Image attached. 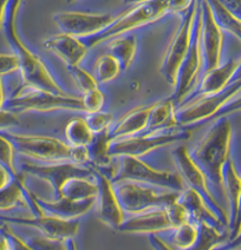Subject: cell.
Listing matches in <instances>:
<instances>
[{
    "instance_id": "cell-28",
    "label": "cell",
    "mask_w": 241,
    "mask_h": 250,
    "mask_svg": "<svg viewBox=\"0 0 241 250\" xmlns=\"http://www.w3.org/2000/svg\"><path fill=\"white\" fill-rule=\"evenodd\" d=\"M109 55L120 64L122 71H127L134 61L137 51V38L134 35H124L113 38L108 44Z\"/></svg>"
},
{
    "instance_id": "cell-50",
    "label": "cell",
    "mask_w": 241,
    "mask_h": 250,
    "mask_svg": "<svg viewBox=\"0 0 241 250\" xmlns=\"http://www.w3.org/2000/svg\"><path fill=\"white\" fill-rule=\"evenodd\" d=\"M6 6H7V1H0V30H2V25H4Z\"/></svg>"
},
{
    "instance_id": "cell-3",
    "label": "cell",
    "mask_w": 241,
    "mask_h": 250,
    "mask_svg": "<svg viewBox=\"0 0 241 250\" xmlns=\"http://www.w3.org/2000/svg\"><path fill=\"white\" fill-rule=\"evenodd\" d=\"M13 146L14 151L38 161L43 164L73 163L85 167L89 163V152L87 146L73 147L57 138L44 136L17 135L10 131H0Z\"/></svg>"
},
{
    "instance_id": "cell-37",
    "label": "cell",
    "mask_w": 241,
    "mask_h": 250,
    "mask_svg": "<svg viewBox=\"0 0 241 250\" xmlns=\"http://www.w3.org/2000/svg\"><path fill=\"white\" fill-rule=\"evenodd\" d=\"M32 250H67V241L52 240L37 235L24 240Z\"/></svg>"
},
{
    "instance_id": "cell-53",
    "label": "cell",
    "mask_w": 241,
    "mask_h": 250,
    "mask_svg": "<svg viewBox=\"0 0 241 250\" xmlns=\"http://www.w3.org/2000/svg\"><path fill=\"white\" fill-rule=\"evenodd\" d=\"M4 104H5V95H4V89H2L1 77H0V109H2Z\"/></svg>"
},
{
    "instance_id": "cell-35",
    "label": "cell",
    "mask_w": 241,
    "mask_h": 250,
    "mask_svg": "<svg viewBox=\"0 0 241 250\" xmlns=\"http://www.w3.org/2000/svg\"><path fill=\"white\" fill-rule=\"evenodd\" d=\"M84 121L93 135H97V133L108 131L112 126L113 116L109 112L98 111L93 113H87Z\"/></svg>"
},
{
    "instance_id": "cell-30",
    "label": "cell",
    "mask_w": 241,
    "mask_h": 250,
    "mask_svg": "<svg viewBox=\"0 0 241 250\" xmlns=\"http://www.w3.org/2000/svg\"><path fill=\"white\" fill-rule=\"evenodd\" d=\"M197 238L186 250H214L229 240V232H223L206 223L197 224Z\"/></svg>"
},
{
    "instance_id": "cell-20",
    "label": "cell",
    "mask_w": 241,
    "mask_h": 250,
    "mask_svg": "<svg viewBox=\"0 0 241 250\" xmlns=\"http://www.w3.org/2000/svg\"><path fill=\"white\" fill-rule=\"evenodd\" d=\"M44 47L62 59L67 67L79 66L88 53V47L81 39L67 35H56L44 42Z\"/></svg>"
},
{
    "instance_id": "cell-47",
    "label": "cell",
    "mask_w": 241,
    "mask_h": 250,
    "mask_svg": "<svg viewBox=\"0 0 241 250\" xmlns=\"http://www.w3.org/2000/svg\"><path fill=\"white\" fill-rule=\"evenodd\" d=\"M241 230V192H240V201H239V210H238V216H237V221H235L234 228L232 229L231 234H229V240H233L238 236V234L240 232Z\"/></svg>"
},
{
    "instance_id": "cell-45",
    "label": "cell",
    "mask_w": 241,
    "mask_h": 250,
    "mask_svg": "<svg viewBox=\"0 0 241 250\" xmlns=\"http://www.w3.org/2000/svg\"><path fill=\"white\" fill-rule=\"evenodd\" d=\"M240 247H241V230H240L239 234H238L237 237L233 238V240H231V241H227L225 244L218 247V248L214 250H237V249H239Z\"/></svg>"
},
{
    "instance_id": "cell-22",
    "label": "cell",
    "mask_w": 241,
    "mask_h": 250,
    "mask_svg": "<svg viewBox=\"0 0 241 250\" xmlns=\"http://www.w3.org/2000/svg\"><path fill=\"white\" fill-rule=\"evenodd\" d=\"M237 62L229 61L225 64L219 65V66L209 71V72L203 73L202 81H201L197 91L186 101H194L195 98L197 99L206 97V96L215 95V93H219L222 90H225L231 83V79L233 77L235 69H237Z\"/></svg>"
},
{
    "instance_id": "cell-1",
    "label": "cell",
    "mask_w": 241,
    "mask_h": 250,
    "mask_svg": "<svg viewBox=\"0 0 241 250\" xmlns=\"http://www.w3.org/2000/svg\"><path fill=\"white\" fill-rule=\"evenodd\" d=\"M213 122L211 129L197 146L189 151V156L205 176L213 197L222 207V203L227 204L222 172L229 158L232 125L227 117L217 118Z\"/></svg>"
},
{
    "instance_id": "cell-27",
    "label": "cell",
    "mask_w": 241,
    "mask_h": 250,
    "mask_svg": "<svg viewBox=\"0 0 241 250\" xmlns=\"http://www.w3.org/2000/svg\"><path fill=\"white\" fill-rule=\"evenodd\" d=\"M197 232V224L187 222L176 228L166 230L156 236L172 250H186L194 243Z\"/></svg>"
},
{
    "instance_id": "cell-24",
    "label": "cell",
    "mask_w": 241,
    "mask_h": 250,
    "mask_svg": "<svg viewBox=\"0 0 241 250\" xmlns=\"http://www.w3.org/2000/svg\"><path fill=\"white\" fill-rule=\"evenodd\" d=\"M223 190H225L227 206H228V229L231 234L237 221L238 210H239V201L241 192V177L238 175L235 167L231 158L226 162L222 172Z\"/></svg>"
},
{
    "instance_id": "cell-2",
    "label": "cell",
    "mask_w": 241,
    "mask_h": 250,
    "mask_svg": "<svg viewBox=\"0 0 241 250\" xmlns=\"http://www.w3.org/2000/svg\"><path fill=\"white\" fill-rule=\"evenodd\" d=\"M19 5H21L19 1H7L2 30L6 36L8 44L12 47L13 55L18 58L19 71L24 79L25 86L46 91V92L55 93V95L65 96L66 93L57 84L44 62L19 38L16 31V16Z\"/></svg>"
},
{
    "instance_id": "cell-36",
    "label": "cell",
    "mask_w": 241,
    "mask_h": 250,
    "mask_svg": "<svg viewBox=\"0 0 241 250\" xmlns=\"http://www.w3.org/2000/svg\"><path fill=\"white\" fill-rule=\"evenodd\" d=\"M82 104H83V111L87 113H93L102 111L107 102V97L102 90L93 89L89 92L83 93Z\"/></svg>"
},
{
    "instance_id": "cell-46",
    "label": "cell",
    "mask_w": 241,
    "mask_h": 250,
    "mask_svg": "<svg viewBox=\"0 0 241 250\" xmlns=\"http://www.w3.org/2000/svg\"><path fill=\"white\" fill-rule=\"evenodd\" d=\"M192 1H169V12L183 13Z\"/></svg>"
},
{
    "instance_id": "cell-49",
    "label": "cell",
    "mask_w": 241,
    "mask_h": 250,
    "mask_svg": "<svg viewBox=\"0 0 241 250\" xmlns=\"http://www.w3.org/2000/svg\"><path fill=\"white\" fill-rule=\"evenodd\" d=\"M11 182H12V178L10 177V175H8L4 169L0 167V191H1L2 189H5Z\"/></svg>"
},
{
    "instance_id": "cell-17",
    "label": "cell",
    "mask_w": 241,
    "mask_h": 250,
    "mask_svg": "<svg viewBox=\"0 0 241 250\" xmlns=\"http://www.w3.org/2000/svg\"><path fill=\"white\" fill-rule=\"evenodd\" d=\"M93 175L98 187V195L96 198L97 218L106 226L117 230L126 220V216L116 196L112 182L102 172L93 171Z\"/></svg>"
},
{
    "instance_id": "cell-19",
    "label": "cell",
    "mask_w": 241,
    "mask_h": 250,
    "mask_svg": "<svg viewBox=\"0 0 241 250\" xmlns=\"http://www.w3.org/2000/svg\"><path fill=\"white\" fill-rule=\"evenodd\" d=\"M36 202L43 215L58 218L63 221H76L91 210L96 206V198L75 202L66 198H58L55 201H45L36 196Z\"/></svg>"
},
{
    "instance_id": "cell-8",
    "label": "cell",
    "mask_w": 241,
    "mask_h": 250,
    "mask_svg": "<svg viewBox=\"0 0 241 250\" xmlns=\"http://www.w3.org/2000/svg\"><path fill=\"white\" fill-rule=\"evenodd\" d=\"M189 137H191V133L187 130H182L181 127L141 133V135L134 136V137L112 141L109 146V155L111 158H140L156 149L170 146V144L178 141H186Z\"/></svg>"
},
{
    "instance_id": "cell-33",
    "label": "cell",
    "mask_w": 241,
    "mask_h": 250,
    "mask_svg": "<svg viewBox=\"0 0 241 250\" xmlns=\"http://www.w3.org/2000/svg\"><path fill=\"white\" fill-rule=\"evenodd\" d=\"M209 5H211L214 21L218 26L221 28V31L231 33L241 42V22L227 12V10L220 1H209Z\"/></svg>"
},
{
    "instance_id": "cell-14",
    "label": "cell",
    "mask_w": 241,
    "mask_h": 250,
    "mask_svg": "<svg viewBox=\"0 0 241 250\" xmlns=\"http://www.w3.org/2000/svg\"><path fill=\"white\" fill-rule=\"evenodd\" d=\"M111 14L83 12H59L53 14V21L63 35L83 39L103 31L113 21Z\"/></svg>"
},
{
    "instance_id": "cell-26",
    "label": "cell",
    "mask_w": 241,
    "mask_h": 250,
    "mask_svg": "<svg viewBox=\"0 0 241 250\" xmlns=\"http://www.w3.org/2000/svg\"><path fill=\"white\" fill-rule=\"evenodd\" d=\"M175 111H176V107H175L172 98L152 104L148 124H147V129L143 133L162 131V130L177 127L176 122H175Z\"/></svg>"
},
{
    "instance_id": "cell-31",
    "label": "cell",
    "mask_w": 241,
    "mask_h": 250,
    "mask_svg": "<svg viewBox=\"0 0 241 250\" xmlns=\"http://www.w3.org/2000/svg\"><path fill=\"white\" fill-rule=\"evenodd\" d=\"M65 138L67 141V146L78 147L88 146L91 143L93 133L85 123L84 118H72L67 122L65 126Z\"/></svg>"
},
{
    "instance_id": "cell-15",
    "label": "cell",
    "mask_w": 241,
    "mask_h": 250,
    "mask_svg": "<svg viewBox=\"0 0 241 250\" xmlns=\"http://www.w3.org/2000/svg\"><path fill=\"white\" fill-rule=\"evenodd\" d=\"M202 12L201 25V53H202V72H209L220 65L223 45V33L214 21L209 1H200Z\"/></svg>"
},
{
    "instance_id": "cell-52",
    "label": "cell",
    "mask_w": 241,
    "mask_h": 250,
    "mask_svg": "<svg viewBox=\"0 0 241 250\" xmlns=\"http://www.w3.org/2000/svg\"><path fill=\"white\" fill-rule=\"evenodd\" d=\"M0 250H10L7 237L5 236V234L1 230H0Z\"/></svg>"
},
{
    "instance_id": "cell-41",
    "label": "cell",
    "mask_w": 241,
    "mask_h": 250,
    "mask_svg": "<svg viewBox=\"0 0 241 250\" xmlns=\"http://www.w3.org/2000/svg\"><path fill=\"white\" fill-rule=\"evenodd\" d=\"M19 71V62L14 55L0 53V77Z\"/></svg>"
},
{
    "instance_id": "cell-13",
    "label": "cell",
    "mask_w": 241,
    "mask_h": 250,
    "mask_svg": "<svg viewBox=\"0 0 241 250\" xmlns=\"http://www.w3.org/2000/svg\"><path fill=\"white\" fill-rule=\"evenodd\" d=\"M22 172L46 182L52 188L55 200H58L62 187L71 178H92L95 177L93 170L89 167L76 166L73 163L43 164L26 163L22 167Z\"/></svg>"
},
{
    "instance_id": "cell-38",
    "label": "cell",
    "mask_w": 241,
    "mask_h": 250,
    "mask_svg": "<svg viewBox=\"0 0 241 250\" xmlns=\"http://www.w3.org/2000/svg\"><path fill=\"white\" fill-rule=\"evenodd\" d=\"M67 70L70 71V75L75 81L76 85L78 86V89L82 92H89L93 89H97L98 85L96 83V81L93 79L92 75H90L89 72L82 69L79 66H73V67H67Z\"/></svg>"
},
{
    "instance_id": "cell-10",
    "label": "cell",
    "mask_w": 241,
    "mask_h": 250,
    "mask_svg": "<svg viewBox=\"0 0 241 250\" xmlns=\"http://www.w3.org/2000/svg\"><path fill=\"white\" fill-rule=\"evenodd\" d=\"M198 7V1H192L189 7L181 14L180 26L175 31V35L170 41L163 61L161 62L160 73L168 84L174 86L176 82L178 69L182 64L184 57L191 46L193 26Z\"/></svg>"
},
{
    "instance_id": "cell-21",
    "label": "cell",
    "mask_w": 241,
    "mask_h": 250,
    "mask_svg": "<svg viewBox=\"0 0 241 250\" xmlns=\"http://www.w3.org/2000/svg\"><path fill=\"white\" fill-rule=\"evenodd\" d=\"M177 202L183 207L184 210L188 215V221L193 224L197 223H206L213 228L220 230L223 232L227 231V229L222 223L218 220V217L209 210L208 207L203 202L202 198L198 196L197 192L193 191L192 189L187 188L184 191L181 192L177 197Z\"/></svg>"
},
{
    "instance_id": "cell-23",
    "label": "cell",
    "mask_w": 241,
    "mask_h": 250,
    "mask_svg": "<svg viewBox=\"0 0 241 250\" xmlns=\"http://www.w3.org/2000/svg\"><path fill=\"white\" fill-rule=\"evenodd\" d=\"M150 106L152 105L137 107V109L131 110L127 115H124L117 124L109 129L108 133H109L110 141L112 142L116 139L134 137V136L141 135L146 131Z\"/></svg>"
},
{
    "instance_id": "cell-16",
    "label": "cell",
    "mask_w": 241,
    "mask_h": 250,
    "mask_svg": "<svg viewBox=\"0 0 241 250\" xmlns=\"http://www.w3.org/2000/svg\"><path fill=\"white\" fill-rule=\"evenodd\" d=\"M0 223L16 224L30 227L38 230L42 236L58 241L73 240L79 230V221H63L50 216H32V217H17V216H1Z\"/></svg>"
},
{
    "instance_id": "cell-42",
    "label": "cell",
    "mask_w": 241,
    "mask_h": 250,
    "mask_svg": "<svg viewBox=\"0 0 241 250\" xmlns=\"http://www.w3.org/2000/svg\"><path fill=\"white\" fill-rule=\"evenodd\" d=\"M17 125H19V119L17 115L0 109V131H7V129L17 126Z\"/></svg>"
},
{
    "instance_id": "cell-40",
    "label": "cell",
    "mask_w": 241,
    "mask_h": 250,
    "mask_svg": "<svg viewBox=\"0 0 241 250\" xmlns=\"http://www.w3.org/2000/svg\"><path fill=\"white\" fill-rule=\"evenodd\" d=\"M0 230H1L5 234V236L7 237L10 250H32L22 238L14 234L10 227H8V224L0 223Z\"/></svg>"
},
{
    "instance_id": "cell-18",
    "label": "cell",
    "mask_w": 241,
    "mask_h": 250,
    "mask_svg": "<svg viewBox=\"0 0 241 250\" xmlns=\"http://www.w3.org/2000/svg\"><path fill=\"white\" fill-rule=\"evenodd\" d=\"M168 229H172V224L168 220L166 209H158L131 215L123 221L117 231L127 234L158 235Z\"/></svg>"
},
{
    "instance_id": "cell-34",
    "label": "cell",
    "mask_w": 241,
    "mask_h": 250,
    "mask_svg": "<svg viewBox=\"0 0 241 250\" xmlns=\"http://www.w3.org/2000/svg\"><path fill=\"white\" fill-rule=\"evenodd\" d=\"M14 152L16 151H14L10 142L0 135V167L4 169L10 175L13 182L25 188L26 186H25L24 180L19 175V172L17 171L16 166H14Z\"/></svg>"
},
{
    "instance_id": "cell-11",
    "label": "cell",
    "mask_w": 241,
    "mask_h": 250,
    "mask_svg": "<svg viewBox=\"0 0 241 250\" xmlns=\"http://www.w3.org/2000/svg\"><path fill=\"white\" fill-rule=\"evenodd\" d=\"M172 157L175 163V167L177 169V174L181 176L186 187L197 192L202 198L209 210L217 216L218 220L226 228H228V214L218 203L217 200L213 197L211 191H209V188L208 184H207L205 176L200 171V169L193 163L191 156H189L188 149L183 146H177L176 149L172 151Z\"/></svg>"
},
{
    "instance_id": "cell-51",
    "label": "cell",
    "mask_w": 241,
    "mask_h": 250,
    "mask_svg": "<svg viewBox=\"0 0 241 250\" xmlns=\"http://www.w3.org/2000/svg\"><path fill=\"white\" fill-rule=\"evenodd\" d=\"M237 82H241V62H238L237 65V69H235L234 73H233V77H232L231 79V83H237Z\"/></svg>"
},
{
    "instance_id": "cell-12",
    "label": "cell",
    "mask_w": 241,
    "mask_h": 250,
    "mask_svg": "<svg viewBox=\"0 0 241 250\" xmlns=\"http://www.w3.org/2000/svg\"><path fill=\"white\" fill-rule=\"evenodd\" d=\"M241 92V82L229 84L225 90L215 95L194 99L192 103L175 111V122L177 127L203 123L214 117L225 105Z\"/></svg>"
},
{
    "instance_id": "cell-5",
    "label": "cell",
    "mask_w": 241,
    "mask_h": 250,
    "mask_svg": "<svg viewBox=\"0 0 241 250\" xmlns=\"http://www.w3.org/2000/svg\"><path fill=\"white\" fill-rule=\"evenodd\" d=\"M124 214L138 215L152 210L166 209L177 201L178 192L160 189L137 182L122 181L112 183Z\"/></svg>"
},
{
    "instance_id": "cell-9",
    "label": "cell",
    "mask_w": 241,
    "mask_h": 250,
    "mask_svg": "<svg viewBox=\"0 0 241 250\" xmlns=\"http://www.w3.org/2000/svg\"><path fill=\"white\" fill-rule=\"evenodd\" d=\"M201 25H202V12H201L200 1H198L194 26H193L191 46L178 69L176 82L174 85V93L170 97L174 102L176 110L180 109L186 99L189 97V93L194 89L197 82L198 73L202 70V53H201L200 44Z\"/></svg>"
},
{
    "instance_id": "cell-4",
    "label": "cell",
    "mask_w": 241,
    "mask_h": 250,
    "mask_svg": "<svg viewBox=\"0 0 241 250\" xmlns=\"http://www.w3.org/2000/svg\"><path fill=\"white\" fill-rule=\"evenodd\" d=\"M169 12V1H142L136 6L126 11L121 16L115 17L113 21L103 31L88 38L81 39L82 42L88 47L97 46L101 42L111 41L113 38L124 36L135 28L144 26L150 22L157 21L164 14Z\"/></svg>"
},
{
    "instance_id": "cell-39",
    "label": "cell",
    "mask_w": 241,
    "mask_h": 250,
    "mask_svg": "<svg viewBox=\"0 0 241 250\" xmlns=\"http://www.w3.org/2000/svg\"><path fill=\"white\" fill-rule=\"evenodd\" d=\"M166 212L167 216H168L169 222L172 224V228H176V227L181 226V224L189 222L187 211L177 201L170 204L169 207H167Z\"/></svg>"
},
{
    "instance_id": "cell-6",
    "label": "cell",
    "mask_w": 241,
    "mask_h": 250,
    "mask_svg": "<svg viewBox=\"0 0 241 250\" xmlns=\"http://www.w3.org/2000/svg\"><path fill=\"white\" fill-rule=\"evenodd\" d=\"M122 181L137 182L178 194L187 189L186 184L177 172L156 170L140 158L135 157L118 158V166L116 167L111 182L117 183Z\"/></svg>"
},
{
    "instance_id": "cell-44",
    "label": "cell",
    "mask_w": 241,
    "mask_h": 250,
    "mask_svg": "<svg viewBox=\"0 0 241 250\" xmlns=\"http://www.w3.org/2000/svg\"><path fill=\"white\" fill-rule=\"evenodd\" d=\"M227 12L241 22V1H220Z\"/></svg>"
},
{
    "instance_id": "cell-7",
    "label": "cell",
    "mask_w": 241,
    "mask_h": 250,
    "mask_svg": "<svg viewBox=\"0 0 241 250\" xmlns=\"http://www.w3.org/2000/svg\"><path fill=\"white\" fill-rule=\"evenodd\" d=\"M2 109L14 115L17 112H49L56 110L83 111V104L81 98L67 95H55L46 91L24 86L16 96L5 101Z\"/></svg>"
},
{
    "instance_id": "cell-25",
    "label": "cell",
    "mask_w": 241,
    "mask_h": 250,
    "mask_svg": "<svg viewBox=\"0 0 241 250\" xmlns=\"http://www.w3.org/2000/svg\"><path fill=\"white\" fill-rule=\"evenodd\" d=\"M21 203L26 204L33 216H44L36 202V195H33L26 187H21L12 181L0 191V211L16 208Z\"/></svg>"
},
{
    "instance_id": "cell-32",
    "label": "cell",
    "mask_w": 241,
    "mask_h": 250,
    "mask_svg": "<svg viewBox=\"0 0 241 250\" xmlns=\"http://www.w3.org/2000/svg\"><path fill=\"white\" fill-rule=\"evenodd\" d=\"M118 62L110 55L101 56L93 65L92 77L97 85L107 84L113 81L121 72Z\"/></svg>"
},
{
    "instance_id": "cell-43",
    "label": "cell",
    "mask_w": 241,
    "mask_h": 250,
    "mask_svg": "<svg viewBox=\"0 0 241 250\" xmlns=\"http://www.w3.org/2000/svg\"><path fill=\"white\" fill-rule=\"evenodd\" d=\"M239 110H241V96H239V97H234L231 102H228V103H227L225 106H223L222 109H221L220 111L214 116V117L209 119V121L213 122L217 118L227 117V115L233 113L235 111H239Z\"/></svg>"
},
{
    "instance_id": "cell-48",
    "label": "cell",
    "mask_w": 241,
    "mask_h": 250,
    "mask_svg": "<svg viewBox=\"0 0 241 250\" xmlns=\"http://www.w3.org/2000/svg\"><path fill=\"white\" fill-rule=\"evenodd\" d=\"M149 241L150 243H152L153 248L155 250H172L170 248H168V247H167L166 244L160 240V238L156 236V235H149ZM237 250H241V249H237Z\"/></svg>"
},
{
    "instance_id": "cell-29",
    "label": "cell",
    "mask_w": 241,
    "mask_h": 250,
    "mask_svg": "<svg viewBox=\"0 0 241 250\" xmlns=\"http://www.w3.org/2000/svg\"><path fill=\"white\" fill-rule=\"evenodd\" d=\"M97 183L92 182V178H71L62 187L59 198H66L75 202L97 198Z\"/></svg>"
}]
</instances>
